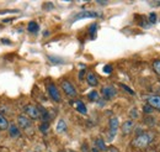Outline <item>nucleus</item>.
Masks as SVG:
<instances>
[{
	"instance_id": "obj_33",
	"label": "nucleus",
	"mask_w": 160,
	"mask_h": 152,
	"mask_svg": "<svg viewBox=\"0 0 160 152\" xmlns=\"http://www.w3.org/2000/svg\"><path fill=\"white\" fill-rule=\"evenodd\" d=\"M2 42H3V44H6V45H10V44H11V42H10L9 40H4V38L2 40Z\"/></svg>"
},
{
	"instance_id": "obj_18",
	"label": "nucleus",
	"mask_w": 160,
	"mask_h": 152,
	"mask_svg": "<svg viewBox=\"0 0 160 152\" xmlns=\"http://www.w3.org/2000/svg\"><path fill=\"white\" fill-rule=\"evenodd\" d=\"M48 60L53 63V64H62V63H65V61L58 56H48Z\"/></svg>"
},
{
	"instance_id": "obj_13",
	"label": "nucleus",
	"mask_w": 160,
	"mask_h": 152,
	"mask_svg": "<svg viewBox=\"0 0 160 152\" xmlns=\"http://www.w3.org/2000/svg\"><path fill=\"white\" fill-rule=\"evenodd\" d=\"M74 106H75V109L78 110V112L80 113V114H83V115H85L86 113H88V109H86V106H85V104L82 102V100H76L75 103H74Z\"/></svg>"
},
{
	"instance_id": "obj_29",
	"label": "nucleus",
	"mask_w": 160,
	"mask_h": 152,
	"mask_svg": "<svg viewBox=\"0 0 160 152\" xmlns=\"http://www.w3.org/2000/svg\"><path fill=\"white\" fill-rule=\"evenodd\" d=\"M152 6H160V2H150Z\"/></svg>"
},
{
	"instance_id": "obj_5",
	"label": "nucleus",
	"mask_w": 160,
	"mask_h": 152,
	"mask_svg": "<svg viewBox=\"0 0 160 152\" xmlns=\"http://www.w3.org/2000/svg\"><path fill=\"white\" fill-rule=\"evenodd\" d=\"M101 94L103 100H111L117 95V89L112 86H105L101 88Z\"/></svg>"
},
{
	"instance_id": "obj_11",
	"label": "nucleus",
	"mask_w": 160,
	"mask_h": 152,
	"mask_svg": "<svg viewBox=\"0 0 160 152\" xmlns=\"http://www.w3.org/2000/svg\"><path fill=\"white\" fill-rule=\"evenodd\" d=\"M9 135L12 137V139H17V137L21 136V131H20V128L17 125H15V124H10L9 125Z\"/></svg>"
},
{
	"instance_id": "obj_31",
	"label": "nucleus",
	"mask_w": 160,
	"mask_h": 152,
	"mask_svg": "<svg viewBox=\"0 0 160 152\" xmlns=\"http://www.w3.org/2000/svg\"><path fill=\"white\" fill-rule=\"evenodd\" d=\"M84 74H85V71L83 70L82 72H80V73H79V79H83V78H84Z\"/></svg>"
},
{
	"instance_id": "obj_9",
	"label": "nucleus",
	"mask_w": 160,
	"mask_h": 152,
	"mask_svg": "<svg viewBox=\"0 0 160 152\" xmlns=\"http://www.w3.org/2000/svg\"><path fill=\"white\" fill-rule=\"evenodd\" d=\"M100 16V14L96 12V11H82V12H79L75 15L74 20L73 21H78L80 19H89V18H99Z\"/></svg>"
},
{
	"instance_id": "obj_2",
	"label": "nucleus",
	"mask_w": 160,
	"mask_h": 152,
	"mask_svg": "<svg viewBox=\"0 0 160 152\" xmlns=\"http://www.w3.org/2000/svg\"><path fill=\"white\" fill-rule=\"evenodd\" d=\"M17 125L19 128H21L23 131L31 134L32 129H33V122L30 118H27L26 115H19L17 116Z\"/></svg>"
},
{
	"instance_id": "obj_22",
	"label": "nucleus",
	"mask_w": 160,
	"mask_h": 152,
	"mask_svg": "<svg viewBox=\"0 0 160 152\" xmlns=\"http://www.w3.org/2000/svg\"><path fill=\"white\" fill-rule=\"evenodd\" d=\"M96 30H97V24H92V25H90V27H89V32H90L91 36H95Z\"/></svg>"
},
{
	"instance_id": "obj_19",
	"label": "nucleus",
	"mask_w": 160,
	"mask_h": 152,
	"mask_svg": "<svg viewBox=\"0 0 160 152\" xmlns=\"http://www.w3.org/2000/svg\"><path fill=\"white\" fill-rule=\"evenodd\" d=\"M66 130V124L64 120H59L58 121V125H57V131L58 132H63Z\"/></svg>"
},
{
	"instance_id": "obj_28",
	"label": "nucleus",
	"mask_w": 160,
	"mask_h": 152,
	"mask_svg": "<svg viewBox=\"0 0 160 152\" xmlns=\"http://www.w3.org/2000/svg\"><path fill=\"white\" fill-rule=\"evenodd\" d=\"M45 6H46V8H45L46 10H51V9L53 8V4H51V3H48V4H45Z\"/></svg>"
},
{
	"instance_id": "obj_4",
	"label": "nucleus",
	"mask_w": 160,
	"mask_h": 152,
	"mask_svg": "<svg viewBox=\"0 0 160 152\" xmlns=\"http://www.w3.org/2000/svg\"><path fill=\"white\" fill-rule=\"evenodd\" d=\"M60 87H62L63 92H64L66 95H68L69 98H75V96L78 95V92H76L75 87L72 84V83H70L69 80H66V79L62 80V83H60Z\"/></svg>"
},
{
	"instance_id": "obj_1",
	"label": "nucleus",
	"mask_w": 160,
	"mask_h": 152,
	"mask_svg": "<svg viewBox=\"0 0 160 152\" xmlns=\"http://www.w3.org/2000/svg\"><path fill=\"white\" fill-rule=\"evenodd\" d=\"M154 137H155V134L152 132V131L140 132L136 139L132 141V146H134L137 148H145V147H148L149 144L154 140Z\"/></svg>"
},
{
	"instance_id": "obj_36",
	"label": "nucleus",
	"mask_w": 160,
	"mask_h": 152,
	"mask_svg": "<svg viewBox=\"0 0 160 152\" xmlns=\"http://www.w3.org/2000/svg\"><path fill=\"white\" fill-rule=\"evenodd\" d=\"M91 151H92V152H100V151H99V150H97V148H96V147H94V148H92V150H91Z\"/></svg>"
},
{
	"instance_id": "obj_15",
	"label": "nucleus",
	"mask_w": 160,
	"mask_h": 152,
	"mask_svg": "<svg viewBox=\"0 0 160 152\" xmlns=\"http://www.w3.org/2000/svg\"><path fill=\"white\" fill-rule=\"evenodd\" d=\"M9 125H10V124H9L8 119L3 114H0V130H8Z\"/></svg>"
},
{
	"instance_id": "obj_3",
	"label": "nucleus",
	"mask_w": 160,
	"mask_h": 152,
	"mask_svg": "<svg viewBox=\"0 0 160 152\" xmlns=\"http://www.w3.org/2000/svg\"><path fill=\"white\" fill-rule=\"evenodd\" d=\"M23 112L25 114L27 115V118H30L31 120H37V119H41V113H39V109L37 105H32L29 104L23 108Z\"/></svg>"
},
{
	"instance_id": "obj_16",
	"label": "nucleus",
	"mask_w": 160,
	"mask_h": 152,
	"mask_svg": "<svg viewBox=\"0 0 160 152\" xmlns=\"http://www.w3.org/2000/svg\"><path fill=\"white\" fill-rule=\"evenodd\" d=\"M95 147L99 150V151H106L107 147H106V144L102 139H96L95 140Z\"/></svg>"
},
{
	"instance_id": "obj_27",
	"label": "nucleus",
	"mask_w": 160,
	"mask_h": 152,
	"mask_svg": "<svg viewBox=\"0 0 160 152\" xmlns=\"http://www.w3.org/2000/svg\"><path fill=\"white\" fill-rule=\"evenodd\" d=\"M121 87H122V88H123V89H125L126 92H128L129 94H132V95H134V92H133V90H132V89H131V88H129L128 86H126V84H121Z\"/></svg>"
},
{
	"instance_id": "obj_17",
	"label": "nucleus",
	"mask_w": 160,
	"mask_h": 152,
	"mask_svg": "<svg viewBox=\"0 0 160 152\" xmlns=\"http://www.w3.org/2000/svg\"><path fill=\"white\" fill-rule=\"evenodd\" d=\"M88 98H89V100H91V102H99V100H100L99 93H97L96 90H91V92L88 94Z\"/></svg>"
},
{
	"instance_id": "obj_7",
	"label": "nucleus",
	"mask_w": 160,
	"mask_h": 152,
	"mask_svg": "<svg viewBox=\"0 0 160 152\" xmlns=\"http://www.w3.org/2000/svg\"><path fill=\"white\" fill-rule=\"evenodd\" d=\"M119 128V121L116 116H112L110 119V134H109V141H112L115 135L117 134V130Z\"/></svg>"
},
{
	"instance_id": "obj_21",
	"label": "nucleus",
	"mask_w": 160,
	"mask_h": 152,
	"mask_svg": "<svg viewBox=\"0 0 160 152\" xmlns=\"http://www.w3.org/2000/svg\"><path fill=\"white\" fill-rule=\"evenodd\" d=\"M48 130H49V124L48 122H42L41 125H39V131H41V132L46 134Z\"/></svg>"
},
{
	"instance_id": "obj_6",
	"label": "nucleus",
	"mask_w": 160,
	"mask_h": 152,
	"mask_svg": "<svg viewBox=\"0 0 160 152\" xmlns=\"http://www.w3.org/2000/svg\"><path fill=\"white\" fill-rule=\"evenodd\" d=\"M47 92H48V94H49V96H51V99H52L53 102L59 103V102L62 100L60 93H59V90H58V88H57L56 84H53V83H49V84L47 86Z\"/></svg>"
},
{
	"instance_id": "obj_26",
	"label": "nucleus",
	"mask_w": 160,
	"mask_h": 152,
	"mask_svg": "<svg viewBox=\"0 0 160 152\" xmlns=\"http://www.w3.org/2000/svg\"><path fill=\"white\" fill-rule=\"evenodd\" d=\"M112 66L111 64H106L105 67H103V73H106V74H110V73H112Z\"/></svg>"
},
{
	"instance_id": "obj_30",
	"label": "nucleus",
	"mask_w": 160,
	"mask_h": 152,
	"mask_svg": "<svg viewBox=\"0 0 160 152\" xmlns=\"http://www.w3.org/2000/svg\"><path fill=\"white\" fill-rule=\"evenodd\" d=\"M109 152H119V151H118V150H117L116 147H113V146H111V147L109 148Z\"/></svg>"
},
{
	"instance_id": "obj_32",
	"label": "nucleus",
	"mask_w": 160,
	"mask_h": 152,
	"mask_svg": "<svg viewBox=\"0 0 160 152\" xmlns=\"http://www.w3.org/2000/svg\"><path fill=\"white\" fill-rule=\"evenodd\" d=\"M83 152H89V150H88V145H86V144L83 145Z\"/></svg>"
},
{
	"instance_id": "obj_23",
	"label": "nucleus",
	"mask_w": 160,
	"mask_h": 152,
	"mask_svg": "<svg viewBox=\"0 0 160 152\" xmlns=\"http://www.w3.org/2000/svg\"><path fill=\"white\" fill-rule=\"evenodd\" d=\"M129 116H131L132 119H138V118H139V114H138V110H137L136 108H133V109L131 110V113H129Z\"/></svg>"
},
{
	"instance_id": "obj_34",
	"label": "nucleus",
	"mask_w": 160,
	"mask_h": 152,
	"mask_svg": "<svg viewBox=\"0 0 160 152\" xmlns=\"http://www.w3.org/2000/svg\"><path fill=\"white\" fill-rule=\"evenodd\" d=\"M97 4H100V5H106V4H107V2H97Z\"/></svg>"
},
{
	"instance_id": "obj_35",
	"label": "nucleus",
	"mask_w": 160,
	"mask_h": 152,
	"mask_svg": "<svg viewBox=\"0 0 160 152\" xmlns=\"http://www.w3.org/2000/svg\"><path fill=\"white\" fill-rule=\"evenodd\" d=\"M60 152H75V151H72V150H63Z\"/></svg>"
},
{
	"instance_id": "obj_24",
	"label": "nucleus",
	"mask_w": 160,
	"mask_h": 152,
	"mask_svg": "<svg viewBox=\"0 0 160 152\" xmlns=\"http://www.w3.org/2000/svg\"><path fill=\"white\" fill-rule=\"evenodd\" d=\"M143 112H144L145 114H152V113L154 112V109H153L149 104H146V105H144V108H143Z\"/></svg>"
},
{
	"instance_id": "obj_20",
	"label": "nucleus",
	"mask_w": 160,
	"mask_h": 152,
	"mask_svg": "<svg viewBox=\"0 0 160 152\" xmlns=\"http://www.w3.org/2000/svg\"><path fill=\"white\" fill-rule=\"evenodd\" d=\"M153 70L155 71V73L160 77V60H155L153 62Z\"/></svg>"
},
{
	"instance_id": "obj_14",
	"label": "nucleus",
	"mask_w": 160,
	"mask_h": 152,
	"mask_svg": "<svg viewBox=\"0 0 160 152\" xmlns=\"http://www.w3.org/2000/svg\"><path fill=\"white\" fill-rule=\"evenodd\" d=\"M27 30L31 32V34H37L38 30H39V26L36 21H30L29 25H27Z\"/></svg>"
},
{
	"instance_id": "obj_12",
	"label": "nucleus",
	"mask_w": 160,
	"mask_h": 152,
	"mask_svg": "<svg viewBox=\"0 0 160 152\" xmlns=\"http://www.w3.org/2000/svg\"><path fill=\"white\" fill-rule=\"evenodd\" d=\"M86 82L90 87H96L99 84V79L94 73H88L86 74Z\"/></svg>"
},
{
	"instance_id": "obj_10",
	"label": "nucleus",
	"mask_w": 160,
	"mask_h": 152,
	"mask_svg": "<svg viewBox=\"0 0 160 152\" xmlns=\"http://www.w3.org/2000/svg\"><path fill=\"white\" fill-rule=\"evenodd\" d=\"M121 129H122V134L123 135H129L133 131V129H134V122H133V120H126L122 124Z\"/></svg>"
},
{
	"instance_id": "obj_8",
	"label": "nucleus",
	"mask_w": 160,
	"mask_h": 152,
	"mask_svg": "<svg viewBox=\"0 0 160 152\" xmlns=\"http://www.w3.org/2000/svg\"><path fill=\"white\" fill-rule=\"evenodd\" d=\"M146 102H148V104L153 108V109H156L160 112V96L158 94H153V95H146L145 96Z\"/></svg>"
},
{
	"instance_id": "obj_25",
	"label": "nucleus",
	"mask_w": 160,
	"mask_h": 152,
	"mask_svg": "<svg viewBox=\"0 0 160 152\" xmlns=\"http://www.w3.org/2000/svg\"><path fill=\"white\" fill-rule=\"evenodd\" d=\"M148 20H149L150 24H155V22H156V14H155V12H150Z\"/></svg>"
}]
</instances>
